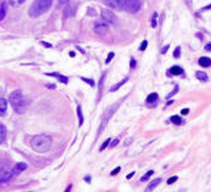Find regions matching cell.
Here are the masks:
<instances>
[{"instance_id":"6da1fadb","label":"cell","mask_w":211,"mask_h":192,"mask_svg":"<svg viewBox=\"0 0 211 192\" xmlns=\"http://www.w3.org/2000/svg\"><path fill=\"white\" fill-rule=\"evenodd\" d=\"M51 147V137L47 135H36L31 140V149L39 154L47 152Z\"/></svg>"},{"instance_id":"7a4b0ae2","label":"cell","mask_w":211,"mask_h":192,"mask_svg":"<svg viewBox=\"0 0 211 192\" xmlns=\"http://www.w3.org/2000/svg\"><path fill=\"white\" fill-rule=\"evenodd\" d=\"M9 101H10V105L14 109L15 113H18V114L26 113V110H27V100H26V98H24L23 94L19 90H15V91H13L10 94Z\"/></svg>"},{"instance_id":"3957f363","label":"cell","mask_w":211,"mask_h":192,"mask_svg":"<svg viewBox=\"0 0 211 192\" xmlns=\"http://www.w3.org/2000/svg\"><path fill=\"white\" fill-rule=\"evenodd\" d=\"M53 0H35L30 8V15L31 17H40L51 8Z\"/></svg>"},{"instance_id":"277c9868","label":"cell","mask_w":211,"mask_h":192,"mask_svg":"<svg viewBox=\"0 0 211 192\" xmlns=\"http://www.w3.org/2000/svg\"><path fill=\"white\" fill-rule=\"evenodd\" d=\"M13 177V168L8 161L0 163V183H5Z\"/></svg>"},{"instance_id":"5b68a950","label":"cell","mask_w":211,"mask_h":192,"mask_svg":"<svg viewBox=\"0 0 211 192\" xmlns=\"http://www.w3.org/2000/svg\"><path fill=\"white\" fill-rule=\"evenodd\" d=\"M119 8L129 13H137L141 9V2L140 0H124L119 4Z\"/></svg>"},{"instance_id":"8992f818","label":"cell","mask_w":211,"mask_h":192,"mask_svg":"<svg viewBox=\"0 0 211 192\" xmlns=\"http://www.w3.org/2000/svg\"><path fill=\"white\" fill-rule=\"evenodd\" d=\"M101 18H103V21L106 22V23H116L115 14L112 10H109V9H103V10H101Z\"/></svg>"},{"instance_id":"52a82bcc","label":"cell","mask_w":211,"mask_h":192,"mask_svg":"<svg viewBox=\"0 0 211 192\" xmlns=\"http://www.w3.org/2000/svg\"><path fill=\"white\" fill-rule=\"evenodd\" d=\"M109 31V24L106 22H96L94 26V32L97 35H105Z\"/></svg>"},{"instance_id":"ba28073f","label":"cell","mask_w":211,"mask_h":192,"mask_svg":"<svg viewBox=\"0 0 211 192\" xmlns=\"http://www.w3.org/2000/svg\"><path fill=\"white\" fill-rule=\"evenodd\" d=\"M27 168V164L26 163H18V164H15L14 167H13V177L14 176H18L19 173H22L23 170H26Z\"/></svg>"},{"instance_id":"9c48e42d","label":"cell","mask_w":211,"mask_h":192,"mask_svg":"<svg viewBox=\"0 0 211 192\" xmlns=\"http://www.w3.org/2000/svg\"><path fill=\"white\" fill-rule=\"evenodd\" d=\"M183 73H184V71H183L181 67H178V65H174V67H172L168 71V74L169 76H182Z\"/></svg>"},{"instance_id":"30bf717a","label":"cell","mask_w":211,"mask_h":192,"mask_svg":"<svg viewBox=\"0 0 211 192\" xmlns=\"http://www.w3.org/2000/svg\"><path fill=\"white\" fill-rule=\"evenodd\" d=\"M6 109H8V102H6V100L4 98H0V117L5 115Z\"/></svg>"},{"instance_id":"8fae6325","label":"cell","mask_w":211,"mask_h":192,"mask_svg":"<svg viewBox=\"0 0 211 192\" xmlns=\"http://www.w3.org/2000/svg\"><path fill=\"white\" fill-rule=\"evenodd\" d=\"M198 64L201 67H204V68H207V67H211V59L210 58H205V56H202L198 59Z\"/></svg>"},{"instance_id":"7c38bea8","label":"cell","mask_w":211,"mask_h":192,"mask_svg":"<svg viewBox=\"0 0 211 192\" xmlns=\"http://www.w3.org/2000/svg\"><path fill=\"white\" fill-rule=\"evenodd\" d=\"M47 76H53V77L58 78V80L60 81L62 83H64V85L68 83V78H67L65 76H63V74H59V73H50V74H47Z\"/></svg>"},{"instance_id":"4fadbf2b","label":"cell","mask_w":211,"mask_h":192,"mask_svg":"<svg viewBox=\"0 0 211 192\" xmlns=\"http://www.w3.org/2000/svg\"><path fill=\"white\" fill-rule=\"evenodd\" d=\"M160 182H161V178H156L155 181H152V182H151V183H150V185L147 186L146 191H147V192H148V191H152L154 188H156V187H157V185H159V183H160Z\"/></svg>"},{"instance_id":"5bb4252c","label":"cell","mask_w":211,"mask_h":192,"mask_svg":"<svg viewBox=\"0 0 211 192\" xmlns=\"http://www.w3.org/2000/svg\"><path fill=\"white\" fill-rule=\"evenodd\" d=\"M5 138H6V128L3 124H0V144H3Z\"/></svg>"},{"instance_id":"9a60e30c","label":"cell","mask_w":211,"mask_h":192,"mask_svg":"<svg viewBox=\"0 0 211 192\" xmlns=\"http://www.w3.org/2000/svg\"><path fill=\"white\" fill-rule=\"evenodd\" d=\"M196 77H197V80H200L201 82H206V81L209 80V77H207V74H206L205 72H201V71L196 72Z\"/></svg>"},{"instance_id":"2e32d148","label":"cell","mask_w":211,"mask_h":192,"mask_svg":"<svg viewBox=\"0 0 211 192\" xmlns=\"http://www.w3.org/2000/svg\"><path fill=\"white\" fill-rule=\"evenodd\" d=\"M170 120L173 122L174 124H177V126H181V124H183V119H182L179 115H173V117L170 118Z\"/></svg>"},{"instance_id":"e0dca14e","label":"cell","mask_w":211,"mask_h":192,"mask_svg":"<svg viewBox=\"0 0 211 192\" xmlns=\"http://www.w3.org/2000/svg\"><path fill=\"white\" fill-rule=\"evenodd\" d=\"M157 99H159V98H157V94H155V92H154V94H150V95H148V98H147V100H146V102H147V104L156 102V101H157Z\"/></svg>"},{"instance_id":"ac0fdd59","label":"cell","mask_w":211,"mask_h":192,"mask_svg":"<svg viewBox=\"0 0 211 192\" xmlns=\"http://www.w3.org/2000/svg\"><path fill=\"white\" fill-rule=\"evenodd\" d=\"M127 81H128V78H127V77H125V78H124V80H123V81H120L119 83H116L115 86H113V87H112V89H110V91L113 92V91H116L118 89H120V87H122V86H123V85H124V83H125Z\"/></svg>"},{"instance_id":"d6986e66","label":"cell","mask_w":211,"mask_h":192,"mask_svg":"<svg viewBox=\"0 0 211 192\" xmlns=\"http://www.w3.org/2000/svg\"><path fill=\"white\" fill-rule=\"evenodd\" d=\"M77 115H78V119H79V126L82 127V124H83V114H82V109H81L79 105L77 106Z\"/></svg>"},{"instance_id":"ffe728a7","label":"cell","mask_w":211,"mask_h":192,"mask_svg":"<svg viewBox=\"0 0 211 192\" xmlns=\"http://www.w3.org/2000/svg\"><path fill=\"white\" fill-rule=\"evenodd\" d=\"M5 14H6V9H5V5H4V4H2V5H0V21H3V19H4Z\"/></svg>"},{"instance_id":"44dd1931","label":"cell","mask_w":211,"mask_h":192,"mask_svg":"<svg viewBox=\"0 0 211 192\" xmlns=\"http://www.w3.org/2000/svg\"><path fill=\"white\" fill-rule=\"evenodd\" d=\"M152 174H154V170H148V172L145 174V176H142L141 181H142V182H146V181H148V178H150L151 176H152Z\"/></svg>"},{"instance_id":"7402d4cb","label":"cell","mask_w":211,"mask_h":192,"mask_svg":"<svg viewBox=\"0 0 211 192\" xmlns=\"http://www.w3.org/2000/svg\"><path fill=\"white\" fill-rule=\"evenodd\" d=\"M151 26H152L154 28L157 26V13H154V15H152V21H151Z\"/></svg>"},{"instance_id":"603a6c76","label":"cell","mask_w":211,"mask_h":192,"mask_svg":"<svg viewBox=\"0 0 211 192\" xmlns=\"http://www.w3.org/2000/svg\"><path fill=\"white\" fill-rule=\"evenodd\" d=\"M81 80H82L83 82H86V83L91 85V86H95V81H94V80H90V78H84V77H82Z\"/></svg>"},{"instance_id":"cb8c5ba5","label":"cell","mask_w":211,"mask_h":192,"mask_svg":"<svg viewBox=\"0 0 211 192\" xmlns=\"http://www.w3.org/2000/svg\"><path fill=\"white\" fill-rule=\"evenodd\" d=\"M114 55H115L114 53H109V54H108V58H106V64H109V63L112 62V59L114 58Z\"/></svg>"},{"instance_id":"d4e9b609","label":"cell","mask_w":211,"mask_h":192,"mask_svg":"<svg viewBox=\"0 0 211 192\" xmlns=\"http://www.w3.org/2000/svg\"><path fill=\"white\" fill-rule=\"evenodd\" d=\"M109 144H110V140H109V138H108V140H106V141H105V142H104L103 145H101V147H100V150H101V151H103L104 149H106V146H108Z\"/></svg>"},{"instance_id":"484cf974","label":"cell","mask_w":211,"mask_h":192,"mask_svg":"<svg viewBox=\"0 0 211 192\" xmlns=\"http://www.w3.org/2000/svg\"><path fill=\"white\" fill-rule=\"evenodd\" d=\"M146 48H147V41L145 40L142 44H141V46H140V51H143V50H146Z\"/></svg>"},{"instance_id":"4316f807","label":"cell","mask_w":211,"mask_h":192,"mask_svg":"<svg viewBox=\"0 0 211 192\" xmlns=\"http://www.w3.org/2000/svg\"><path fill=\"white\" fill-rule=\"evenodd\" d=\"M177 179H178V177H175V176L174 177H170V178L168 179V185H173L174 182H177Z\"/></svg>"},{"instance_id":"83f0119b","label":"cell","mask_w":211,"mask_h":192,"mask_svg":"<svg viewBox=\"0 0 211 192\" xmlns=\"http://www.w3.org/2000/svg\"><path fill=\"white\" fill-rule=\"evenodd\" d=\"M179 56H181V48H177L175 51H174V58L178 59Z\"/></svg>"},{"instance_id":"f1b7e54d","label":"cell","mask_w":211,"mask_h":192,"mask_svg":"<svg viewBox=\"0 0 211 192\" xmlns=\"http://www.w3.org/2000/svg\"><path fill=\"white\" fill-rule=\"evenodd\" d=\"M177 91H178V86H175V89H174V90H173V91H172L170 94H169V95L166 96V98H172L173 95H175V92H177Z\"/></svg>"},{"instance_id":"f546056e","label":"cell","mask_w":211,"mask_h":192,"mask_svg":"<svg viewBox=\"0 0 211 192\" xmlns=\"http://www.w3.org/2000/svg\"><path fill=\"white\" fill-rule=\"evenodd\" d=\"M118 142H119V140H114V141H110V147H113V146H116L118 145Z\"/></svg>"},{"instance_id":"4dcf8cb0","label":"cell","mask_w":211,"mask_h":192,"mask_svg":"<svg viewBox=\"0 0 211 192\" xmlns=\"http://www.w3.org/2000/svg\"><path fill=\"white\" fill-rule=\"evenodd\" d=\"M205 50L206 51H211V42H209L207 45H205Z\"/></svg>"},{"instance_id":"1f68e13d","label":"cell","mask_w":211,"mask_h":192,"mask_svg":"<svg viewBox=\"0 0 211 192\" xmlns=\"http://www.w3.org/2000/svg\"><path fill=\"white\" fill-rule=\"evenodd\" d=\"M201 10H211V4H210V5H206V6H204Z\"/></svg>"},{"instance_id":"d6a6232c","label":"cell","mask_w":211,"mask_h":192,"mask_svg":"<svg viewBox=\"0 0 211 192\" xmlns=\"http://www.w3.org/2000/svg\"><path fill=\"white\" fill-rule=\"evenodd\" d=\"M134 67H136V60L132 59L131 60V68H134Z\"/></svg>"},{"instance_id":"836d02e7","label":"cell","mask_w":211,"mask_h":192,"mask_svg":"<svg viewBox=\"0 0 211 192\" xmlns=\"http://www.w3.org/2000/svg\"><path fill=\"white\" fill-rule=\"evenodd\" d=\"M122 2H124V0H113V3H114V4H118V6H119V4H120Z\"/></svg>"},{"instance_id":"e575fe53","label":"cell","mask_w":211,"mask_h":192,"mask_svg":"<svg viewBox=\"0 0 211 192\" xmlns=\"http://www.w3.org/2000/svg\"><path fill=\"white\" fill-rule=\"evenodd\" d=\"M119 170H120V168L118 167V168H116V169H115V170H114V172H113L112 174H113V176H115V174H118V173H119Z\"/></svg>"},{"instance_id":"d590c367","label":"cell","mask_w":211,"mask_h":192,"mask_svg":"<svg viewBox=\"0 0 211 192\" xmlns=\"http://www.w3.org/2000/svg\"><path fill=\"white\" fill-rule=\"evenodd\" d=\"M41 44H42L44 46H46V48H51V45H50V44H47V42H44V41H42Z\"/></svg>"},{"instance_id":"8d00e7d4","label":"cell","mask_w":211,"mask_h":192,"mask_svg":"<svg viewBox=\"0 0 211 192\" xmlns=\"http://www.w3.org/2000/svg\"><path fill=\"white\" fill-rule=\"evenodd\" d=\"M69 0H59V4H67Z\"/></svg>"},{"instance_id":"74e56055","label":"cell","mask_w":211,"mask_h":192,"mask_svg":"<svg viewBox=\"0 0 211 192\" xmlns=\"http://www.w3.org/2000/svg\"><path fill=\"white\" fill-rule=\"evenodd\" d=\"M188 111H189L188 109H183V110H182V114H183V115H185V114H188Z\"/></svg>"},{"instance_id":"f35d334b","label":"cell","mask_w":211,"mask_h":192,"mask_svg":"<svg viewBox=\"0 0 211 192\" xmlns=\"http://www.w3.org/2000/svg\"><path fill=\"white\" fill-rule=\"evenodd\" d=\"M133 176H134V172H132V173H129V174H128V176H127V178H132Z\"/></svg>"},{"instance_id":"ab89813d","label":"cell","mask_w":211,"mask_h":192,"mask_svg":"<svg viewBox=\"0 0 211 192\" xmlns=\"http://www.w3.org/2000/svg\"><path fill=\"white\" fill-rule=\"evenodd\" d=\"M49 89H55V85H46Z\"/></svg>"},{"instance_id":"60d3db41","label":"cell","mask_w":211,"mask_h":192,"mask_svg":"<svg viewBox=\"0 0 211 192\" xmlns=\"http://www.w3.org/2000/svg\"><path fill=\"white\" fill-rule=\"evenodd\" d=\"M168 49H169V46L166 45V46H165V48L163 49V54H164V53H166V50H168Z\"/></svg>"},{"instance_id":"b9f144b4","label":"cell","mask_w":211,"mask_h":192,"mask_svg":"<svg viewBox=\"0 0 211 192\" xmlns=\"http://www.w3.org/2000/svg\"><path fill=\"white\" fill-rule=\"evenodd\" d=\"M86 182H87V183H90V177H88V176L86 177Z\"/></svg>"},{"instance_id":"7bdbcfd3","label":"cell","mask_w":211,"mask_h":192,"mask_svg":"<svg viewBox=\"0 0 211 192\" xmlns=\"http://www.w3.org/2000/svg\"><path fill=\"white\" fill-rule=\"evenodd\" d=\"M2 95H3V89L0 87V96H2Z\"/></svg>"},{"instance_id":"ee69618b","label":"cell","mask_w":211,"mask_h":192,"mask_svg":"<svg viewBox=\"0 0 211 192\" xmlns=\"http://www.w3.org/2000/svg\"><path fill=\"white\" fill-rule=\"evenodd\" d=\"M17 2H18V3L21 4V3H23V2H24V0H17Z\"/></svg>"}]
</instances>
